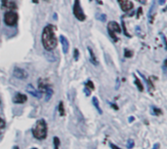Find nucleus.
<instances>
[{
    "instance_id": "nucleus-1",
    "label": "nucleus",
    "mask_w": 167,
    "mask_h": 149,
    "mask_svg": "<svg viewBox=\"0 0 167 149\" xmlns=\"http://www.w3.org/2000/svg\"><path fill=\"white\" fill-rule=\"evenodd\" d=\"M41 42L46 51L54 50L58 45V39L55 35V26L52 24L46 25L41 35Z\"/></svg>"
},
{
    "instance_id": "nucleus-2",
    "label": "nucleus",
    "mask_w": 167,
    "mask_h": 149,
    "mask_svg": "<svg viewBox=\"0 0 167 149\" xmlns=\"http://www.w3.org/2000/svg\"><path fill=\"white\" fill-rule=\"evenodd\" d=\"M48 129H47V124H46V121L44 119H39L35 126L32 129V134L36 139H45L47 137Z\"/></svg>"
},
{
    "instance_id": "nucleus-3",
    "label": "nucleus",
    "mask_w": 167,
    "mask_h": 149,
    "mask_svg": "<svg viewBox=\"0 0 167 149\" xmlns=\"http://www.w3.org/2000/svg\"><path fill=\"white\" fill-rule=\"evenodd\" d=\"M108 31L113 41L116 42L118 40V37L116 34L121 33V26H120L116 22H110L108 24Z\"/></svg>"
},
{
    "instance_id": "nucleus-4",
    "label": "nucleus",
    "mask_w": 167,
    "mask_h": 149,
    "mask_svg": "<svg viewBox=\"0 0 167 149\" xmlns=\"http://www.w3.org/2000/svg\"><path fill=\"white\" fill-rule=\"evenodd\" d=\"M72 12L74 17L80 22H84L86 20V16L83 12V9L80 5L79 0H74V3H73V7H72Z\"/></svg>"
},
{
    "instance_id": "nucleus-5",
    "label": "nucleus",
    "mask_w": 167,
    "mask_h": 149,
    "mask_svg": "<svg viewBox=\"0 0 167 149\" xmlns=\"http://www.w3.org/2000/svg\"><path fill=\"white\" fill-rule=\"evenodd\" d=\"M18 20H19V15L18 13L15 11H8L5 13L4 15V22L5 24L9 25V26H14L17 24L18 23Z\"/></svg>"
},
{
    "instance_id": "nucleus-6",
    "label": "nucleus",
    "mask_w": 167,
    "mask_h": 149,
    "mask_svg": "<svg viewBox=\"0 0 167 149\" xmlns=\"http://www.w3.org/2000/svg\"><path fill=\"white\" fill-rule=\"evenodd\" d=\"M117 2L120 6V8H121V10L125 13H127L130 10H132L133 6H134L130 0H117Z\"/></svg>"
},
{
    "instance_id": "nucleus-7",
    "label": "nucleus",
    "mask_w": 167,
    "mask_h": 149,
    "mask_svg": "<svg viewBox=\"0 0 167 149\" xmlns=\"http://www.w3.org/2000/svg\"><path fill=\"white\" fill-rule=\"evenodd\" d=\"M13 75H14L16 78L22 79V80H25V79H26L29 77L28 72H26L25 69L21 68V67H15L14 71H13Z\"/></svg>"
},
{
    "instance_id": "nucleus-8",
    "label": "nucleus",
    "mask_w": 167,
    "mask_h": 149,
    "mask_svg": "<svg viewBox=\"0 0 167 149\" xmlns=\"http://www.w3.org/2000/svg\"><path fill=\"white\" fill-rule=\"evenodd\" d=\"M26 91H28V93H29L32 97L37 98V99H41L42 98V93L39 92L38 90H36L31 84H29L28 86H26Z\"/></svg>"
},
{
    "instance_id": "nucleus-9",
    "label": "nucleus",
    "mask_w": 167,
    "mask_h": 149,
    "mask_svg": "<svg viewBox=\"0 0 167 149\" xmlns=\"http://www.w3.org/2000/svg\"><path fill=\"white\" fill-rule=\"evenodd\" d=\"M60 41H61V44L63 47V52L66 54L70 50V43H69L68 38L65 37L64 35H60Z\"/></svg>"
},
{
    "instance_id": "nucleus-10",
    "label": "nucleus",
    "mask_w": 167,
    "mask_h": 149,
    "mask_svg": "<svg viewBox=\"0 0 167 149\" xmlns=\"http://www.w3.org/2000/svg\"><path fill=\"white\" fill-rule=\"evenodd\" d=\"M26 100H28L26 96L24 94H21V93L17 94L16 96L13 98V101H14L15 103H25Z\"/></svg>"
},
{
    "instance_id": "nucleus-11",
    "label": "nucleus",
    "mask_w": 167,
    "mask_h": 149,
    "mask_svg": "<svg viewBox=\"0 0 167 149\" xmlns=\"http://www.w3.org/2000/svg\"><path fill=\"white\" fill-rule=\"evenodd\" d=\"M88 52H89V59H90V62L94 64V65H98L99 63H98V59H97V57L95 56V53L94 51L92 50V48H90V47H88Z\"/></svg>"
},
{
    "instance_id": "nucleus-12",
    "label": "nucleus",
    "mask_w": 167,
    "mask_h": 149,
    "mask_svg": "<svg viewBox=\"0 0 167 149\" xmlns=\"http://www.w3.org/2000/svg\"><path fill=\"white\" fill-rule=\"evenodd\" d=\"M92 103H93V104H94V106H95V108L97 109V111H98L100 114H102L103 111H102V109H101V107H100L99 99H97V97H94V98L92 99Z\"/></svg>"
},
{
    "instance_id": "nucleus-13",
    "label": "nucleus",
    "mask_w": 167,
    "mask_h": 149,
    "mask_svg": "<svg viewBox=\"0 0 167 149\" xmlns=\"http://www.w3.org/2000/svg\"><path fill=\"white\" fill-rule=\"evenodd\" d=\"M58 111L60 113L61 116H65V107H64V103L63 101H60L59 106H58Z\"/></svg>"
},
{
    "instance_id": "nucleus-14",
    "label": "nucleus",
    "mask_w": 167,
    "mask_h": 149,
    "mask_svg": "<svg viewBox=\"0 0 167 149\" xmlns=\"http://www.w3.org/2000/svg\"><path fill=\"white\" fill-rule=\"evenodd\" d=\"M134 77H135V85L137 86L138 90H139L140 92H143V91H144V86H143L142 82L140 81V79H139L138 77H136V76H134Z\"/></svg>"
},
{
    "instance_id": "nucleus-15",
    "label": "nucleus",
    "mask_w": 167,
    "mask_h": 149,
    "mask_svg": "<svg viewBox=\"0 0 167 149\" xmlns=\"http://www.w3.org/2000/svg\"><path fill=\"white\" fill-rule=\"evenodd\" d=\"M151 113L153 115H156V116H159V115L162 114V111H161V109H159V108H157L156 106H151Z\"/></svg>"
},
{
    "instance_id": "nucleus-16",
    "label": "nucleus",
    "mask_w": 167,
    "mask_h": 149,
    "mask_svg": "<svg viewBox=\"0 0 167 149\" xmlns=\"http://www.w3.org/2000/svg\"><path fill=\"white\" fill-rule=\"evenodd\" d=\"M45 94H46V100H49L51 98H52V96H53V90L51 89V88L49 87L47 90H46L45 92H44Z\"/></svg>"
},
{
    "instance_id": "nucleus-17",
    "label": "nucleus",
    "mask_w": 167,
    "mask_h": 149,
    "mask_svg": "<svg viewBox=\"0 0 167 149\" xmlns=\"http://www.w3.org/2000/svg\"><path fill=\"white\" fill-rule=\"evenodd\" d=\"M53 142H54V149H59L60 147V143H61V141H60V138L55 137L54 139H53Z\"/></svg>"
},
{
    "instance_id": "nucleus-18",
    "label": "nucleus",
    "mask_w": 167,
    "mask_h": 149,
    "mask_svg": "<svg viewBox=\"0 0 167 149\" xmlns=\"http://www.w3.org/2000/svg\"><path fill=\"white\" fill-rule=\"evenodd\" d=\"M96 18L98 20H100L101 22H106V16L105 14H98L96 15Z\"/></svg>"
},
{
    "instance_id": "nucleus-19",
    "label": "nucleus",
    "mask_w": 167,
    "mask_h": 149,
    "mask_svg": "<svg viewBox=\"0 0 167 149\" xmlns=\"http://www.w3.org/2000/svg\"><path fill=\"white\" fill-rule=\"evenodd\" d=\"M132 56H133V52H132V51L127 50V49L124 51V57H125V58H131Z\"/></svg>"
},
{
    "instance_id": "nucleus-20",
    "label": "nucleus",
    "mask_w": 167,
    "mask_h": 149,
    "mask_svg": "<svg viewBox=\"0 0 167 149\" xmlns=\"http://www.w3.org/2000/svg\"><path fill=\"white\" fill-rule=\"evenodd\" d=\"M86 87L89 88L90 90H94V89H95L94 84H93L92 81H87V82H86Z\"/></svg>"
},
{
    "instance_id": "nucleus-21",
    "label": "nucleus",
    "mask_w": 167,
    "mask_h": 149,
    "mask_svg": "<svg viewBox=\"0 0 167 149\" xmlns=\"http://www.w3.org/2000/svg\"><path fill=\"white\" fill-rule=\"evenodd\" d=\"M134 140L133 139H128V141H127V147H128V149H132L133 147H134Z\"/></svg>"
},
{
    "instance_id": "nucleus-22",
    "label": "nucleus",
    "mask_w": 167,
    "mask_h": 149,
    "mask_svg": "<svg viewBox=\"0 0 167 149\" xmlns=\"http://www.w3.org/2000/svg\"><path fill=\"white\" fill-rule=\"evenodd\" d=\"M1 6H2V8L7 7V6H8V0H1Z\"/></svg>"
},
{
    "instance_id": "nucleus-23",
    "label": "nucleus",
    "mask_w": 167,
    "mask_h": 149,
    "mask_svg": "<svg viewBox=\"0 0 167 149\" xmlns=\"http://www.w3.org/2000/svg\"><path fill=\"white\" fill-rule=\"evenodd\" d=\"M4 127H5V121L2 118H0V130L3 129Z\"/></svg>"
},
{
    "instance_id": "nucleus-24",
    "label": "nucleus",
    "mask_w": 167,
    "mask_h": 149,
    "mask_svg": "<svg viewBox=\"0 0 167 149\" xmlns=\"http://www.w3.org/2000/svg\"><path fill=\"white\" fill-rule=\"evenodd\" d=\"M78 55H79V52H78L77 49H75V50H74V56H73V59H74L75 60L78 59Z\"/></svg>"
},
{
    "instance_id": "nucleus-25",
    "label": "nucleus",
    "mask_w": 167,
    "mask_h": 149,
    "mask_svg": "<svg viewBox=\"0 0 167 149\" xmlns=\"http://www.w3.org/2000/svg\"><path fill=\"white\" fill-rule=\"evenodd\" d=\"M161 38H162V40H163V43H164V46H165V48H167L166 38H165V35H164V34H162V33H161Z\"/></svg>"
},
{
    "instance_id": "nucleus-26",
    "label": "nucleus",
    "mask_w": 167,
    "mask_h": 149,
    "mask_svg": "<svg viewBox=\"0 0 167 149\" xmlns=\"http://www.w3.org/2000/svg\"><path fill=\"white\" fill-rule=\"evenodd\" d=\"M90 89H88V88L87 87H86L85 88V89H84V92H85V94H86V96H90V94H91V92L89 91Z\"/></svg>"
},
{
    "instance_id": "nucleus-27",
    "label": "nucleus",
    "mask_w": 167,
    "mask_h": 149,
    "mask_svg": "<svg viewBox=\"0 0 167 149\" xmlns=\"http://www.w3.org/2000/svg\"><path fill=\"white\" fill-rule=\"evenodd\" d=\"M122 28H124V32H125V35H126V36H129V34H128V32H127V30H126V28H125V24H124V22H122Z\"/></svg>"
},
{
    "instance_id": "nucleus-28",
    "label": "nucleus",
    "mask_w": 167,
    "mask_h": 149,
    "mask_svg": "<svg viewBox=\"0 0 167 149\" xmlns=\"http://www.w3.org/2000/svg\"><path fill=\"white\" fill-rule=\"evenodd\" d=\"M110 146H111V149H121V148H120V147L116 146L115 144H113V143H111V144Z\"/></svg>"
},
{
    "instance_id": "nucleus-29",
    "label": "nucleus",
    "mask_w": 167,
    "mask_h": 149,
    "mask_svg": "<svg viewBox=\"0 0 167 149\" xmlns=\"http://www.w3.org/2000/svg\"><path fill=\"white\" fill-rule=\"evenodd\" d=\"M165 2H166V0H158V3H159V5H164V4H165Z\"/></svg>"
},
{
    "instance_id": "nucleus-30",
    "label": "nucleus",
    "mask_w": 167,
    "mask_h": 149,
    "mask_svg": "<svg viewBox=\"0 0 167 149\" xmlns=\"http://www.w3.org/2000/svg\"><path fill=\"white\" fill-rule=\"evenodd\" d=\"M142 14V8H139L138 9V14H137V17L139 18L140 17V15H141Z\"/></svg>"
},
{
    "instance_id": "nucleus-31",
    "label": "nucleus",
    "mask_w": 167,
    "mask_h": 149,
    "mask_svg": "<svg viewBox=\"0 0 167 149\" xmlns=\"http://www.w3.org/2000/svg\"><path fill=\"white\" fill-rule=\"evenodd\" d=\"M152 149H159V144H158V143H156L155 146L152 147Z\"/></svg>"
},
{
    "instance_id": "nucleus-32",
    "label": "nucleus",
    "mask_w": 167,
    "mask_h": 149,
    "mask_svg": "<svg viewBox=\"0 0 167 149\" xmlns=\"http://www.w3.org/2000/svg\"><path fill=\"white\" fill-rule=\"evenodd\" d=\"M111 106H113V107H115V109H116V110L118 109V107H117V106H116V104H115V103H113V104H111Z\"/></svg>"
},
{
    "instance_id": "nucleus-33",
    "label": "nucleus",
    "mask_w": 167,
    "mask_h": 149,
    "mask_svg": "<svg viewBox=\"0 0 167 149\" xmlns=\"http://www.w3.org/2000/svg\"><path fill=\"white\" fill-rule=\"evenodd\" d=\"M32 2H33V3H35V4H37V3L39 2V0H32Z\"/></svg>"
},
{
    "instance_id": "nucleus-34",
    "label": "nucleus",
    "mask_w": 167,
    "mask_h": 149,
    "mask_svg": "<svg viewBox=\"0 0 167 149\" xmlns=\"http://www.w3.org/2000/svg\"><path fill=\"white\" fill-rule=\"evenodd\" d=\"M129 120H130V122H132L133 120H134V117H130V118H129Z\"/></svg>"
},
{
    "instance_id": "nucleus-35",
    "label": "nucleus",
    "mask_w": 167,
    "mask_h": 149,
    "mask_svg": "<svg viewBox=\"0 0 167 149\" xmlns=\"http://www.w3.org/2000/svg\"><path fill=\"white\" fill-rule=\"evenodd\" d=\"M13 149H20V148H19V146H14V147H13Z\"/></svg>"
},
{
    "instance_id": "nucleus-36",
    "label": "nucleus",
    "mask_w": 167,
    "mask_h": 149,
    "mask_svg": "<svg viewBox=\"0 0 167 149\" xmlns=\"http://www.w3.org/2000/svg\"><path fill=\"white\" fill-rule=\"evenodd\" d=\"M44 1H46V2H50V0H44Z\"/></svg>"
},
{
    "instance_id": "nucleus-37",
    "label": "nucleus",
    "mask_w": 167,
    "mask_h": 149,
    "mask_svg": "<svg viewBox=\"0 0 167 149\" xmlns=\"http://www.w3.org/2000/svg\"><path fill=\"white\" fill-rule=\"evenodd\" d=\"M32 149H37V148H32Z\"/></svg>"
}]
</instances>
